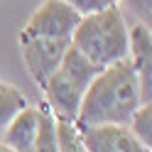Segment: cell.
Returning <instances> with one entry per match:
<instances>
[{
	"label": "cell",
	"instance_id": "cell-1",
	"mask_svg": "<svg viewBox=\"0 0 152 152\" xmlns=\"http://www.w3.org/2000/svg\"><path fill=\"white\" fill-rule=\"evenodd\" d=\"M142 103L140 83L130 59H120L108 64L93 76L86 93L81 98L76 125H98V123H120L128 125L132 110Z\"/></svg>",
	"mask_w": 152,
	"mask_h": 152
},
{
	"label": "cell",
	"instance_id": "cell-2",
	"mask_svg": "<svg viewBox=\"0 0 152 152\" xmlns=\"http://www.w3.org/2000/svg\"><path fill=\"white\" fill-rule=\"evenodd\" d=\"M71 44L98 66L115 64L128 56V17L120 3L83 15L71 34Z\"/></svg>",
	"mask_w": 152,
	"mask_h": 152
},
{
	"label": "cell",
	"instance_id": "cell-3",
	"mask_svg": "<svg viewBox=\"0 0 152 152\" xmlns=\"http://www.w3.org/2000/svg\"><path fill=\"white\" fill-rule=\"evenodd\" d=\"M103 66L93 64L86 59L74 44H69V49L64 52L59 66L49 74V79L42 83V93H44V103L49 106V110L56 118H66V120H76L81 98L86 93L88 83L93 81Z\"/></svg>",
	"mask_w": 152,
	"mask_h": 152
},
{
	"label": "cell",
	"instance_id": "cell-4",
	"mask_svg": "<svg viewBox=\"0 0 152 152\" xmlns=\"http://www.w3.org/2000/svg\"><path fill=\"white\" fill-rule=\"evenodd\" d=\"M17 42H20L22 61L39 88L49 79V74L59 66L64 52L71 44V39L66 37H17Z\"/></svg>",
	"mask_w": 152,
	"mask_h": 152
},
{
	"label": "cell",
	"instance_id": "cell-5",
	"mask_svg": "<svg viewBox=\"0 0 152 152\" xmlns=\"http://www.w3.org/2000/svg\"><path fill=\"white\" fill-rule=\"evenodd\" d=\"M79 20L81 15L64 0H44L22 27L20 37H66L71 39Z\"/></svg>",
	"mask_w": 152,
	"mask_h": 152
},
{
	"label": "cell",
	"instance_id": "cell-6",
	"mask_svg": "<svg viewBox=\"0 0 152 152\" xmlns=\"http://www.w3.org/2000/svg\"><path fill=\"white\" fill-rule=\"evenodd\" d=\"M83 152H145L142 142L120 123H98L81 128Z\"/></svg>",
	"mask_w": 152,
	"mask_h": 152
},
{
	"label": "cell",
	"instance_id": "cell-7",
	"mask_svg": "<svg viewBox=\"0 0 152 152\" xmlns=\"http://www.w3.org/2000/svg\"><path fill=\"white\" fill-rule=\"evenodd\" d=\"M128 59L135 69L142 103H150L152 96V30L150 25L135 22L128 27Z\"/></svg>",
	"mask_w": 152,
	"mask_h": 152
},
{
	"label": "cell",
	"instance_id": "cell-8",
	"mask_svg": "<svg viewBox=\"0 0 152 152\" xmlns=\"http://www.w3.org/2000/svg\"><path fill=\"white\" fill-rule=\"evenodd\" d=\"M37 135V106H22L3 128V145L7 150L27 152L34 147Z\"/></svg>",
	"mask_w": 152,
	"mask_h": 152
},
{
	"label": "cell",
	"instance_id": "cell-9",
	"mask_svg": "<svg viewBox=\"0 0 152 152\" xmlns=\"http://www.w3.org/2000/svg\"><path fill=\"white\" fill-rule=\"evenodd\" d=\"M54 113L47 103L37 106V135H34V152H56V132H54Z\"/></svg>",
	"mask_w": 152,
	"mask_h": 152
},
{
	"label": "cell",
	"instance_id": "cell-10",
	"mask_svg": "<svg viewBox=\"0 0 152 152\" xmlns=\"http://www.w3.org/2000/svg\"><path fill=\"white\" fill-rule=\"evenodd\" d=\"M54 118H56V115H54ZM54 132H56V150H61V152H83L81 128L76 125V120L56 118Z\"/></svg>",
	"mask_w": 152,
	"mask_h": 152
},
{
	"label": "cell",
	"instance_id": "cell-11",
	"mask_svg": "<svg viewBox=\"0 0 152 152\" xmlns=\"http://www.w3.org/2000/svg\"><path fill=\"white\" fill-rule=\"evenodd\" d=\"M130 132L135 135L142 147L150 150L152 147V103H140V106L132 110V115L128 120Z\"/></svg>",
	"mask_w": 152,
	"mask_h": 152
},
{
	"label": "cell",
	"instance_id": "cell-12",
	"mask_svg": "<svg viewBox=\"0 0 152 152\" xmlns=\"http://www.w3.org/2000/svg\"><path fill=\"white\" fill-rule=\"evenodd\" d=\"M22 106H27V98L22 96V91L7 81H0V130L10 123V118Z\"/></svg>",
	"mask_w": 152,
	"mask_h": 152
},
{
	"label": "cell",
	"instance_id": "cell-13",
	"mask_svg": "<svg viewBox=\"0 0 152 152\" xmlns=\"http://www.w3.org/2000/svg\"><path fill=\"white\" fill-rule=\"evenodd\" d=\"M123 10H128L137 22L152 25V0H118Z\"/></svg>",
	"mask_w": 152,
	"mask_h": 152
},
{
	"label": "cell",
	"instance_id": "cell-14",
	"mask_svg": "<svg viewBox=\"0 0 152 152\" xmlns=\"http://www.w3.org/2000/svg\"><path fill=\"white\" fill-rule=\"evenodd\" d=\"M64 3H66V5H71L74 10L83 17V15L98 12V10H103V7H108V5H113V3H118V0H64Z\"/></svg>",
	"mask_w": 152,
	"mask_h": 152
}]
</instances>
